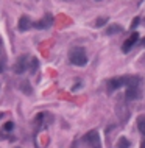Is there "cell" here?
I'll return each instance as SVG.
<instances>
[{"label": "cell", "instance_id": "6da1fadb", "mask_svg": "<svg viewBox=\"0 0 145 148\" xmlns=\"http://www.w3.org/2000/svg\"><path fill=\"white\" fill-rule=\"evenodd\" d=\"M69 61L74 66H86L87 64V56L83 47H72L69 50Z\"/></svg>", "mask_w": 145, "mask_h": 148}, {"label": "cell", "instance_id": "7a4b0ae2", "mask_svg": "<svg viewBox=\"0 0 145 148\" xmlns=\"http://www.w3.org/2000/svg\"><path fill=\"white\" fill-rule=\"evenodd\" d=\"M128 78H129V75H123V77H116V78H111L108 83H106V86H108V92H109V94H112L114 90H117L119 87H122V86H127Z\"/></svg>", "mask_w": 145, "mask_h": 148}, {"label": "cell", "instance_id": "3957f363", "mask_svg": "<svg viewBox=\"0 0 145 148\" xmlns=\"http://www.w3.org/2000/svg\"><path fill=\"white\" fill-rule=\"evenodd\" d=\"M83 142H86L91 148H100V136L95 130H92L83 136Z\"/></svg>", "mask_w": 145, "mask_h": 148}, {"label": "cell", "instance_id": "277c9868", "mask_svg": "<svg viewBox=\"0 0 145 148\" xmlns=\"http://www.w3.org/2000/svg\"><path fill=\"white\" fill-rule=\"evenodd\" d=\"M52 25H53V16L52 14H45L41 20H37L33 24V26H36V28H39V30H47V28H50Z\"/></svg>", "mask_w": 145, "mask_h": 148}, {"label": "cell", "instance_id": "5b68a950", "mask_svg": "<svg viewBox=\"0 0 145 148\" xmlns=\"http://www.w3.org/2000/svg\"><path fill=\"white\" fill-rule=\"evenodd\" d=\"M27 62H28V58H27L25 55L19 56V59L16 61V64H14V73H17V75L24 73L27 70Z\"/></svg>", "mask_w": 145, "mask_h": 148}, {"label": "cell", "instance_id": "8992f818", "mask_svg": "<svg viewBox=\"0 0 145 148\" xmlns=\"http://www.w3.org/2000/svg\"><path fill=\"white\" fill-rule=\"evenodd\" d=\"M137 39H139V33H136V31L131 33V36H129L128 39L123 42V45H122V52H123V53H128V52L133 48V45L137 42Z\"/></svg>", "mask_w": 145, "mask_h": 148}, {"label": "cell", "instance_id": "52a82bcc", "mask_svg": "<svg viewBox=\"0 0 145 148\" xmlns=\"http://www.w3.org/2000/svg\"><path fill=\"white\" fill-rule=\"evenodd\" d=\"M31 26H33V22L28 16H22L20 19H19V24H17L19 31H27V30H30Z\"/></svg>", "mask_w": 145, "mask_h": 148}, {"label": "cell", "instance_id": "ba28073f", "mask_svg": "<svg viewBox=\"0 0 145 148\" xmlns=\"http://www.w3.org/2000/svg\"><path fill=\"white\" fill-rule=\"evenodd\" d=\"M20 90L22 92H25L27 95H31L33 94V87H31V84H30V81H20Z\"/></svg>", "mask_w": 145, "mask_h": 148}, {"label": "cell", "instance_id": "9c48e42d", "mask_svg": "<svg viewBox=\"0 0 145 148\" xmlns=\"http://www.w3.org/2000/svg\"><path fill=\"white\" fill-rule=\"evenodd\" d=\"M123 31V28H122L120 25H111V26H108V28H106V35H116V33H122Z\"/></svg>", "mask_w": 145, "mask_h": 148}, {"label": "cell", "instance_id": "30bf717a", "mask_svg": "<svg viewBox=\"0 0 145 148\" xmlns=\"http://www.w3.org/2000/svg\"><path fill=\"white\" fill-rule=\"evenodd\" d=\"M137 130L145 136V115H140L139 119H137Z\"/></svg>", "mask_w": 145, "mask_h": 148}, {"label": "cell", "instance_id": "8fae6325", "mask_svg": "<svg viewBox=\"0 0 145 148\" xmlns=\"http://www.w3.org/2000/svg\"><path fill=\"white\" fill-rule=\"evenodd\" d=\"M129 145H131V142L127 137H119V140H117V147L119 148H129Z\"/></svg>", "mask_w": 145, "mask_h": 148}, {"label": "cell", "instance_id": "7c38bea8", "mask_svg": "<svg viewBox=\"0 0 145 148\" xmlns=\"http://www.w3.org/2000/svg\"><path fill=\"white\" fill-rule=\"evenodd\" d=\"M37 67H39V61H37V58H31V59H30V72H31V73H36Z\"/></svg>", "mask_w": 145, "mask_h": 148}, {"label": "cell", "instance_id": "4fadbf2b", "mask_svg": "<svg viewBox=\"0 0 145 148\" xmlns=\"http://www.w3.org/2000/svg\"><path fill=\"white\" fill-rule=\"evenodd\" d=\"M106 22H108V17H98L97 22H95V26H97V28H100V26L106 25Z\"/></svg>", "mask_w": 145, "mask_h": 148}, {"label": "cell", "instance_id": "5bb4252c", "mask_svg": "<svg viewBox=\"0 0 145 148\" xmlns=\"http://www.w3.org/2000/svg\"><path fill=\"white\" fill-rule=\"evenodd\" d=\"M13 128H14L13 122H6L5 125H3V130H5V131H13Z\"/></svg>", "mask_w": 145, "mask_h": 148}, {"label": "cell", "instance_id": "9a60e30c", "mask_svg": "<svg viewBox=\"0 0 145 148\" xmlns=\"http://www.w3.org/2000/svg\"><path fill=\"white\" fill-rule=\"evenodd\" d=\"M140 24V19L139 17H134L133 19V22H131V30H136V26Z\"/></svg>", "mask_w": 145, "mask_h": 148}, {"label": "cell", "instance_id": "2e32d148", "mask_svg": "<svg viewBox=\"0 0 145 148\" xmlns=\"http://www.w3.org/2000/svg\"><path fill=\"white\" fill-rule=\"evenodd\" d=\"M140 148H145V139L142 140V142H140Z\"/></svg>", "mask_w": 145, "mask_h": 148}, {"label": "cell", "instance_id": "e0dca14e", "mask_svg": "<svg viewBox=\"0 0 145 148\" xmlns=\"http://www.w3.org/2000/svg\"><path fill=\"white\" fill-rule=\"evenodd\" d=\"M3 69H5V66H3V62H0V72H3Z\"/></svg>", "mask_w": 145, "mask_h": 148}, {"label": "cell", "instance_id": "ac0fdd59", "mask_svg": "<svg viewBox=\"0 0 145 148\" xmlns=\"http://www.w3.org/2000/svg\"><path fill=\"white\" fill-rule=\"evenodd\" d=\"M140 44H142V45H144V47H145V37H144V39H142V41H140Z\"/></svg>", "mask_w": 145, "mask_h": 148}, {"label": "cell", "instance_id": "d6986e66", "mask_svg": "<svg viewBox=\"0 0 145 148\" xmlns=\"http://www.w3.org/2000/svg\"><path fill=\"white\" fill-rule=\"evenodd\" d=\"M0 53H2V39H0Z\"/></svg>", "mask_w": 145, "mask_h": 148}, {"label": "cell", "instance_id": "ffe728a7", "mask_svg": "<svg viewBox=\"0 0 145 148\" xmlns=\"http://www.w3.org/2000/svg\"><path fill=\"white\" fill-rule=\"evenodd\" d=\"M16 148H20V147H16Z\"/></svg>", "mask_w": 145, "mask_h": 148}, {"label": "cell", "instance_id": "44dd1931", "mask_svg": "<svg viewBox=\"0 0 145 148\" xmlns=\"http://www.w3.org/2000/svg\"><path fill=\"white\" fill-rule=\"evenodd\" d=\"M97 2H100V0H97Z\"/></svg>", "mask_w": 145, "mask_h": 148}]
</instances>
